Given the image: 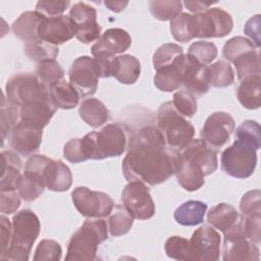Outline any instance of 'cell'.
Instances as JSON below:
<instances>
[{
  "label": "cell",
  "mask_w": 261,
  "mask_h": 261,
  "mask_svg": "<svg viewBox=\"0 0 261 261\" xmlns=\"http://www.w3.org/2000/svg\"><path fill=\"white\" fill-rule=\"evenodd\" d=\"M179 151L168 147L162 133L148 125L132 134L122 171L128 181L157 186L175 174Z\"/></svg>",
  "instance_id": "obj_1"
},
{
  "label": "cell",
  "mask_w": 261,
  "mask_h": 261,
  "mask_svg": "<svg viewBox=\"0 0 261 261\" xmlns=\"http://www.w3.org/2000/svg\"><path fill=\"white\" fill-rule=\"evenodd\" d=\"M132 133L124 123H109L99 132H92L82 138L87 160H101L120 156L128 147Z\"/></svg>",
  "instance_id": "obj_2"
},
{
  "label": "cell",
  "mask_w": 261,
  "mask_h": 261,
  "mask_svg": "<svg viewBox=\"0 0 261 261\" xmlns=\"http://www.w3.org/2000/svg\"><path fill=\"white\" fill-rule=\"evenodd\" d=\"M41 223L30 209L18 211L12 218V233L8 249L0 256L1 260L28 261L33 244L39 237Z\"/></svg>",
  "instance_id": "obj_3"
},
{
  "label": "cell",
  "mask_w": 261,
  "mask_h": 261,
  "mask_svg": "<svg viewBox=\"0 0 261 261\" xmlns=\"http://www.w3.org/2000/svg\"><path fill=\"white\" fill-rule=\"evenodd\" d=\"M108 238V224L100 218H90L71 236L65 260L92 261L97 258L100 244Z\"/></svg>",
  "instance_id": "obj_4"
},
{
  "label": "cell",
  "mask_w": 261,
  "mask_h": 261,
  "mask_svg": "<svg viewBox=\"0 0 261 261\" xmlns=\"http://www.w3.org/2000/svg\"><path fill=\"white\" fill-rule=\"evenodd\" d=\"M157 127L168 147L180 150L194 138V125L174 109L171 101L163 103L157 112Z\"/></svg>",
  "instance_id": "obj_5"
},
{
  "label": "cell",
  "mask_w": 261,
  "mask_h": 261,
  "mask_svg": "<svg viewBox=\"0 0 261 261\" xmlns=\"http://www.w3.org/2000/svg\"><path fill=\"white\" fill-rule=\"evenodd\" d=\"M8 102L21 107L31 102L50 101L49 88L32 72H20L11 76L5 86Z\"/></svg>",
  "instance_id": "obj_6"
},
{
  "label": "cell",
  "mask_w": 261,
  "mask_h": 261,
  "mask_svg": "<svg viewBox=\"0 0 261 261\" xmlns=\"http://www.w3.org/2000/svg\"><path fill=\"white\" fill-rule=\"evenodd\" d=\"M257 165V149L250 143L237 139L221 154L222 170L236 178L251 176Z\"/></svg>",
  "instance_id": "obj_7"
},
{
  "label": "cell",
  "mask_w": 261,
  "mask_h": 261,
  "mask_svg": "<svg viewBox=\"0 0 261 261\" xmlns=\"http://www.w3.org/2000/svg\"><path fill=\"white\" fill-rule=\"evenodd\" d=\"M244 217L224 234L222 259L224 261H254L259 260L260 251L258 245L252 243L245 234L243 228Z\"/></svg>",
  "instance_id": "obj_8"
},
{
  "label": "cell",
  "mask_w": 261,
  "mask_h": 261,
  "mask_svg": "<svg viewBox=\"0 0 261 261\" xmlns=\"http://www.w3.org/2000/svg\"><path fill=\"white\" fill-rule=\"evenodd\" d=\"M195 38H222L233 28L231 15L221 8H209L193 14Z\"/></svg>",
  "instance_id": "obj_9"
},
{
  "label": "cell",
  "mask_w": 261,
  "mask_h": 261,
  "mask_svg": "<svg viewBox=\"0 0 261 261\" xmlns=\"http://www.w3.org/2000/svg\"><path fill=\"white\" fill-rule=\"evenodd\" d=\"M71 200L76 210L88 218H103L112 212L114 201L109 195L77 187L71 193Z\"/></svg>",
  "instance_id": "obj_10"
},
{
  "label": "cell",
  "mask_w": 261,
  "mask_h": 261,
  "mask_svg": "<svg viewBox=\"0 0 261 261\" xmlns=\"http://www.w3.org/2000/svg\"><path fill=\"white\" fill-rule=\"evenodd\" d=\"M121 201L128 213L139 220L149 219L155 214V204L150 190L143 181H128L122 191Z\"/></svg>",
  "instance_id": "obj_11"
},
{
  "label": "cell",
  "mask_w": 261,
  "mask_h": 261,
  "mask_svg": "<svg viewBox=\"0 0 261 261\" xmlns=\"http://www.w3.org/2000/svg\"><path fill=\"white\" fill-rule=\"evenodd\" d=\"M69 83L76 89L82 98L91 97L96 93L100 77V69L95 58L77 57L68 71Z\"/></svg>",
  "instance_id": "obj_12"
},
{
  "label": "cell",
  "mask_w": 261,
  "mask_h": 261,
  "mask_svg": "<svg viewBox=\"0 0 261 261\" xmlns=\"http://www.w3.org/2000/svg\"><path fill=\"white\" fill-rule=\"evenodd\" d=\"M234 127V119L230 114L223 111H216L210 114L205 120L201 130V137L206 144L217 149L228 142Z\"/></svg>",
  "instance_id": "obj_13"
},
{
  "label": "cell",
  "mask_w": 261,
  "mask_h": 261,
  "mask_svg": "<svg viewBox=\"0 0 261 261\" xmlns=\"http://www.w3.org/2000/svg\"><path fill=\"white\" fill-rule=\"evenodd\" d=\"M69 16L77 28L75 37L79 41L89 44L100 38L101 27L97 22V11L94 7L85 2L75 3L70 8Z\"/></svg>",
  "instance_id": "obj_14"
},
{
  "label": "cell",
  "mask_w": 261,
  "mask_h": 261,
  "mask_svg": "<svg viewBox=\"0 0 261 261\" xmlns=\"http://www.w3.org/2000/svg\"><path fill=\"white\" fill-rule=\"evenodd\" d=\"M77 28L69 15L56 17H44L39 30L38 37L42 41L58 46L73 38Z\"/></svg>",
  "instance_id": "obj_15"
},
{
  "label": "cell",
  "mask_w": 261,
  "mask_h": 261,
  "mask_svg": "<svg viewBox=\"0 0 261 261\" xmlns=\"http://www.w3.org/2000/svg\"><path fill=\"white\" fill-rule=\"evenodd\" d=\"M197 261H216L220 255V233L209 225L197 228L190 240Z\"/></svg>",
  "instance_id": "obj_16"
},
{
  "label": "cell",
  "mask_w": 261,
  "mask_h": 261,
  "mask_svg": "<svg viewBox=\"0 0 261 261\" xmlns=\"http://www.w3.org/2000/svg\"><path fill=\"white\" fill-rule=\"evenodd\" d=\"M132 45L129 34L118 28L106 30L96 43L92 46L91 51L95 58L103 56H115L123 53Z\"/></svg>",
  "instance_id": "obj_17"
},
{
  "label": "cell",
  "mask_w": 261,
  "mask_h": 261,
  "mask_svg": "<svg viewBox=\"0 0 261 261\" xmlns=\"http://www.w3.org/2000/svg\"><path fill=\"white\" fill-rule=\"evenodd\" d=\"M43 130L18 122L10 133L9 145L11 149L21 156L34 155L42 143Z\"/></svg>",
  "instance_id": "obj_18"
},
{
  "label": "cell",
  "mask_w": 261,
  "mask_h": 261,
  "mask_svg": "<svg viewBox=\"0 0 261 261\" xmlns=\"http://www.w3.org/2000/svg\"><path fill=\"white\" fill-rule=\"evenodd\" d=\"M182 157L196 163L205 175L213 173L218 166L216 151L202 139H193L188 145L179 150Z\"/></svg>",
  "instance_id": "obj_19"
},
{
  "label": "cell",
  "mask_w": 261,
  "mask_h": 261,
  "mask_svg": "<svg viewBox=\"0 0 261 261\" xmlns=\"http://www.w3.org/2000/svg\"><path fill=\"white\" fill-rule=\"evenodd\" d=\"M182 85L186 91L194 96L206 94L210 89L208 66L194 63L186 56L182 69Z\"/></svg>",
  "instance_id": "obj_20"
},
{
  "label": "cell",
  "mask_w": 261,
  "mask_h": 261,
  "mask_svg": "<svg viewBox=\"0 0 261 261\" xmlns=\"http://www.w3.org/2000/svg\"><path fill=\"white\" fill-rule=\"evenodd\" d=\"M56 109L51 101L27 103L20 107V122L43 130L50 122Z\"/></svg>",
  "instance_id": "obj_21"
},
{
  "label": "cell",
  "mask_w": 261,
  "mask_h": 261,
  "mask_svg": "<svg viewBox=\"0 0 261 261\" xmlns=\"http://www.w3.org/2000/svg\"><path fill=\"white\" fill-rule=\"evenodd\" d=\"M42 178L46 188L54 192L67 191L72 184L71 171L61 160L50 159L42 171Z\"/></svg>",
  "instance_id": "obj_22"
},
{
  "label": "cell",
  "mask_w": 261,
  "mask_h": 261,
  "mask_svg": "<svg viewBox=\"0 0 261 261\" xmlns=\"http://www.w3.org/2000/svg\"><path fill=\"white\" fill-rule=\"evenodd\" d=\"M175 174L179 186L189 192L197 191L205 184L206 175L203 170L191 160L182 157L180 153Z\"/></svg>",
  "instance_id": "obj_23"
},
{
  "label": "cell",
  "mask_w": 261,
  "mask_h": 261,
  "mask_svg": "<svg viewBox=\"0 0 261 261\" xmlns=\"http://www.w3.org/2000/svg\"><path fill=\"white\" fill-rule=\"evenodd\" d=\"M2 174L0 181V191L16 190L17 182L21 176V160L16 152H1Z\"/></svg>",
  "instance_id": "obj_24"
},
{
  "label": "cell",
  "mask_w": 261,
  "mask_h": 261,
  "mask_svg": "<svg viewBox=\"0 0 261 261\" xmlns=\"http://www.w3.org/2000/svg\"><path fill=\"white\" fill-rule=\"evenodd\" d=\"M185 58L177 62L161 67L156 70L154 76V85L162 92H172L177 90L182 85V69Z\"/></svg>",
  "instance_id": "obj_25"
},
{
  "label": "cell",
  "mask_w": 261,
  "mask_h": 261,
  "mask_svg": "<svg viewBox=\"0 0 261 261\" xmlns=\"http://www.w3.org/2000/svg\"><path fill=\"white\" fill-rule=\"evenodd\" d=\"M44 16L36 11L21 13L12 23L13 34L24 43L39 39L38 30Z\"/></svg>",
  "instance_id": "obj_26"
},
{
  "label": "cell",
  "mask_w": 261,
  "mask_h": 261,
  "mask_svg": "<svg viewBox=\"0 0 261 261\" xmlns=\"http://www.w3.org/2000/svg\"><path fill=\"white\" fill-rule=\"evenodd\" d=\"M241 218L242 215L237 209L226 203H219L213 206L207 214L208 222L221 232H225L232 227Z\"/></svg>",
  "instance_id": "obj_27"
},
{
  "label": "cell",
  "mask_w": 261,
  "mask_h": 261,
  "mask_svg": "<svg viewBox=\"0 0 261 261\" xmlns=\"http://www.w3.org/2000/svg\"><path fill=\"white\" fill-rule=\"evenodd\" d=\"M260 74L243 79L238 87L237 96L240 103L247 109H258L261 105Z\"/></svg>",
  "instance_id": "obj_28"
},
{
  "label": "cell",
  "mask_w": 261,
  "mask_h": 261,
  "mask_svg": "<svg viewBox=\"0 0 261 261\" xmlns=\"http://www.w3.org/2000/svg\"><path fill=\"white\" fill-rule=\"evenodd\" d=\"M140 73L141 64L137 57L129 54L116 56L112 76L119 83L125 85L135 84L139 79Z\"/></svg>",
  "instance_id": "obj_29"
},
{
  "label": "cell",
  "mask_w": 261,
  "mask_h": 261,
  "mask_svg": "<svg viewBox=\"0 0 261 261\" xmlns=\"http://www.w3.org/2000/svg\"><path fill=\"white\" fill-rule=\"evenodd\" d=\"M50 101L55 108L72 109L79 104L80 94L76 89L64 80L49 88Z\"/></svg>",
  "instance_id": "obj_30"
},
{
  "label": "cell",
  "mask_w": 261,
  "mask_h": 261,
  "mask_svg": "<svg viewBox=\"0 0 261 261\" xmlns=\"http://www.w3.org/2000/svg\"><path fill=\"white\" fill-rule=\"evenodd\" d=\"M81 118L90 126L96 128L109 119V111L102 101L96 98L85 99L79 108Z\"/></svg>",
  "instance_id": "obj_31"
},
{
  "label": "cell",
  "mask_w": 261,
  "mask_h": 261,
  "mask_svg": "<svg viewBox=\"0 0 261 261\" xmlns=\"http://www.w3.org/2000/svg\"><path fill=\"white\" fill-rule=\"evenodd\" d=\"M207 204L201 201L190 200L178 206L174 211V219L185 226H194L203 222Z\"/></svg>",
  "instance_id": "obj_32"
},
{
  "label": "cell",
  "mask_w": 261,
  "mask_h": 261,
  "mask_svg": "<svg viewBox=\"0 0 261 261\" xmlns=\"http://www.w3.org/2000/svg\"><path fill=\"white\" fill-rule=\"evenodd\" d=\"M46 186L42 176L36 172L24 170L17 182V192L25 202H32L39 198Z\"/></svg>",
  "instance_id": "obj_33"
},
{
  "label": "cell",
  "mask_w": 261,
  "mask_h": 261,
  "mask_svg": "<svg viewBox=\"0 0 261 261\" xmlns=\"http://www.w3.org/2000/svg\"><path fill=\"white\" fill-rule=\"evenodd\" d=\"M165 253L169 258L184 261H197L196 253L190 240L179 236H173L165 242Z\"/></svg>",
  "instance_id": "obj_34"
},
{
  "label": "cell",
  "mask_w": 261,
  "mask_h": 261,
  "mask_svg": "<svg viewBox=\"0 0 261 261\" xmlns=\"http://www.w3.org/2000/svg\"><path fill=\"white\" fill-rule=\"evenodd\" d=\"M108 219V230L113 237H120L129 231L134 223V217L124 206H114Z\"/></svg>",
  "instance_id": "obj_35"
},
{
  "label": "cell",
  "mask_w": 261,
  "mask_h": 261,
  "mask_svg": "<svg viewBox=\"0 0 261 261\" xmlns=\"http://www.w3.org/2000/svg\"><path fill=\"white\" fill-rule=\"evenodd\" d=\"M218 51L214 43L207 41L194 42L188 50L187 58L197 64L206 66L217 57Z\"/></svg>",
  "instance_id": "obj_36"
},
{
  "label": "cell",
  "mask_w": 261,
  "mask_h": 261,
  "mask_svg": "<svg viewBox=\"0 0 261 261\" xmlns=\"http://www.w3.org/2000/svg\"><path fill=\"white\" fill-rule=\"evenodd\" d=\"M36 75L42 84L50 88L58 82L62 81L64 76V70L60 63L55 59L43 60L37 63Z\"/></svg>",
  "instance_id": "obj_37"
},
{
  "label": "cell",
  "mask_w": 261,
  "mask_h": 261,
  "mask_svg": "<svg viewBox=\"0 0 261 261\" xmlns=\"http://www.w3.org/2000/svg\"><path fill=\"white\" fill-rule=\"evenodd\" d=\"M0 122H1V137L2 143L9 137L12 129L20 121V107L7 101L3 96L0 110Z\"/></svg>",
  "instance_id": "obj_38"
},
{
  "label": "cell",
  "mask_w": 261,
  "mask_h": 261,
  "mask_svg": "<svg viewBox=\"0 0 261 261\" xmlns=\"http://www.w3.org/2000/svg\"><path fill=\"white\" fill-rule=\"evenodd\" d=\"M24 53L31 59L37 63L43 60L55 59L58 55V47L37 39L31 42L24 43Z\"/></svg>",
  "instance_id": "obj_39"
},
{
  "label": "cell",
  "mask_w": 261,
  "mask_h": 261,
  "mask_svg": "<svg viewBox=\"0 0 261 261\" xmlns=\"http://www.w3.org/2000/svg\"><path fill=\"white\" fill-rule=\"evenodd\" d=\"M185 57L182 48L174 43L161 45L153 55V65L157 70L161 67L171 65Z\"/></svg>",
  "instance_id": "obj_40"
},
{
  "label": "cell",
  "mask_w": 261,
  "mask_h": 261,
  "mask_svg": "<svg viewBox=\"0 0 261 261\" xmlns=\"http://www.w3.org/2000/svg\"><path fill=\"white\" fill-rule=\"evenodd\" d=\"M237 75L240 81L252 75L260 74V61H259V51L257 49L249 51L233 62Z\"/></svg>",
  "instance_id": "obj_41"
},
{
  "label": "cell",
  "mask_w": 261,
  "mask_h": 261,
  "mask_svg": "<svg viewBox=\"0 0 261 261\" xmlns=\"http://www.w3.org/2000/svg\"><path fill=\"white\" fill-rule=\"evenodd\" d=\"M208 72L210 86L215 88L228 87L234 81V72L230 64L223 60H219L208 66Z\"/></svg>",
  "instance_id": "obj_42"
},
{
  "label": "cell",
  "mask_w": 261,
  "mask_h": 261,
  "mask_svg": "<svg viewBox=\"0 0 261 261\" xmlns=\"http://www.w3.org/2000/svg\"><path fill=\"white\" fill-rule=\"evenodd\" d=\"M170 32L172 37L181 43H186L195 38L193 14L182 12L170 20Z\"/></svg>",
  "instance_id": "obj_43"
},
{
  "label": "cell",
  "mask_w": 261,
  "mask_h": 261,
  "mask_svg": "<svg viewBox=\"0 0 261 261\" xmlns=\"http://www.w3.org/2000/svg\"><path fill=\"white\" fill-rule=\"evenodd\" d=\"M152 15L159 20H171L181 13L182 3L178 0H155L149 2Z\"/></svg>",
  "instance_id": "obj_44"
},
{
  "label": "cell",
  "mask_w": 261,
  "mask_h": 261,
  "mask_svg": "<svg viewBox=\"0 0 261 261\" xmlns=\"http://www.w3.org/2000/svg\"><path fill=\"white\" fill-rule=\"evenodd\" d=\"M255 49L257 48L249 39L242 36H238L225 42L222 49V55L226 60L233 62L243 54Z\"/></svg>",
  "instance_id": "obj_45"
},
{
  "label": "cell",
  "mask_w": 261,
  "mask_h": 261,
  "mask_svg": "<svg viewBox=\"0 0 261 261\" xmlns=\"http://www.w3.org/2000/svg\"><path fill=\"white\" fill-rule=\"evenodd\" d=\"M172 105L176 112L184 117H192L197 112V100L188 91H177L173 94Z\"/></svg>",
  "instance_id": "obj_46"
},
{
  "label": "cell",
  "mask_w": 261,
  "mask_h": 261,
  "mask_svg": "<svg viewBox=\"0 0 261 261\" xmlns=\"http://www.w3.org/2000/svg\"><path fill=\"white\" fill-rule=\"evenodd\" d=\"M260 130L261 127L257 121L245 120L238 126L236 130V138L252 144L258 150L261 147Z\"/></svg>",
  "instance_id": "obj_47"
},
{
  "label": "cell",
  "mask_w": 261,
  "mask_h": 261,
  "mask_svg": "<svg viewBox=\"0 0 261 261\" xmlns=\"http://www.w3.org/2000/svg\"><path fill=\"white\" fill-rule=\"evenodd\" d=\"M62 250L54 240H43L39 243L34 256V261H58L61 259Z\"/></svg>",
  "instance_id": "obj_48"
},
{
  "label": "cell",
  "mask_w": 261,
  "mask_h": 261,
  "mask_svg": "<svg viewBox=\"0 0 261 261\" xmlns=\"http://www.w3.org/2000/svg\"><path fill=\"white\" fill-rule=\"evenodd\" d=\"M70 5V1L64 0H55V1H48L42 0L38 1L36 5V12L41 14L44 17H56L63 15V12L68 8Z\"/></svg>",
  "instance_id": "obj_49"
},
{
  "label": "cell",
  "mask_w": 261,
  "mask_h": 261,
  "mask_svg": "<svg viewBox=\"0 0 261 261\" xmlns=\"http://www.w3.org/2000/svg\"><path fill=\"white\" fill-rule=\"evenodd\" d=\"M240 209L243 215L248 216L254 213H261V192L252 190L247 192L241 199Z\"/></svg>",
  "instance_id": "obj_50"
},
{
  "label": "cell",
  "mask_w": 261,
  "mask_h": 261,
  "mask_svg": "<svg viewBox=\"0 0 261 261\" xmlns=\"http://www.w3.org/2000/svg\"><path fill=\"white\" fill-rule=\"evenodd\" d=\"M261 213H254L246 216L243 221V228L246 237L254 244L260 245L261 232H260Z\"/></svg>",
  "instance_id": "obj_51"
},
{
  "label": "cell",
  "mask_w": 261,
  "mask_h": 261,
  "mask_svg": "<svg viewBox=\"0 0 261 261\" xmlns=\"http://www.w3.org/2000/svg\"><path fill=\"white\" fill-rule=\"evenodd\" d=\"M63 156L64 158L71 163H80L87 160L82 139L75 138L71 139L65 143L63 147Z\"/></svg>",
  "instance_id": "obj_52"
},
{
  "label": "cell",
  "mask_w": 261,
  "mask_h": 261,
  "mask_svg": "<svg viewBox=\"0 0 261 261\" xmlns=\"http://www.w3.org/2000/svg\"><path fill=\"white\" fill-rule=\"evenodd\" d=\"M20 196L16 190L0 191V211L2 214H12L20 206Z\"/></svg>",
  "instance_id": "obj_53"
},
{
  "label": "cell",
  "mask_w": 261,
  "mask_h": 261,
  "mask_svg": "<svg viewBox=\"0 0 261 261\" xmlns=\"http://www.w3.org/2000/svg\"><path fill=\"white\" fill-rule=\"evenodd\" d=\"M260 14H256L249 18L244 27V33L251 39L250 41L255 45L258 49L261 44L260 39Z\"/></svg>",
  "instance_id": "obj_54"
},
{
  "label": "cell",
  "mask_w": 261,
  "mask_h": 261,
  "mask_svg": "<svg viewBox=\"0 0 261 261\" xmlns=\"http://www.w3.org/2000/svg\"><path fill=\"white\" fill-rule=\"evenodd\" d=\"M1 220V255L5 253L8 249L10 241H11V233H12V223H10L9 219L4 215L0 216Z\"/></svg>",
  "instance_id": "obj_55"
},
{
  "label": "cell",
  "mask_w": 261,
  "mask_h": 261,
  "mask_svg": "<svg viewBox=\"0 0 261 261\" xmlns=\"http://www.w3.org/2000/svg\"><path fill=\"white\" fill-rule=\"evenodd\" d=\"M214 3H216V2H203V1H199V0H196V1H185L184 2L186 7L191 12H194V13L203 12V11L209 9V7L212 6Z\"/></svg>",
  "instance_id": "obj_56"
},
{
  "label": "cell",
  "mask_w": 261,
  "mask_h": 261,
  "mask_svg": "<svg viewBox=\"0 0 261 261\" xmlns=\"http://www.w3.org/2000/svg\"><path fill=\"white\" fill-rule=\"evenodd\" d=\"M104 4L111 11L120 12L121 10H123L127 6L128 2L127 1H124V2H122V1H105Z\"/></svg>",
  "instance_id": "obj_57"
}]
</instances>
